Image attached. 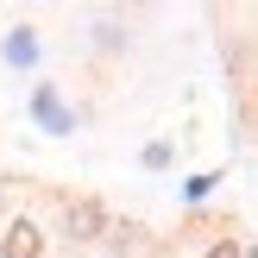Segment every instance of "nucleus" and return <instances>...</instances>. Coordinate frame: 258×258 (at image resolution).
Listing matches in <instances>:
<instances>
[{"label": "nucleus", "instance_id": "2", "mask_svg": "<svg viewBox=\"0 0 258 258\" xmlns=\"http://www.w3.org/2000/svg\"><path fill=\"white\" fill-rule=\"evenodd\" d=\"M0 252H7V258H38V252H44V239H38V227H32V221H13Z\"/></svg>", "mask_w": 258, "mask_h": 258}, {"label": "nucleus", "instance_id": "1", "mask_svg": "<svg viewBox=\"0 0 258 258\" xmlns=\"http://www.w3.org/2000/svg\"><path fill=\"white\" fill-rule=\"evenodd\" d=\"M101 227H107V214H101V202H70V233L76 239H101Z\"/></svg>", "mask_w": 258, "mask_h": 258}, {"label": "nucleus", "instance_id": "3", "mask_svg": "<svg viewBox=\"0 0 258 258\" xmlns=\"http://www.w3.org/2000/svg\"><path fill=\"white\" fill-rule=\"evenodd\" d=\"M208 258H239V246H233V239H221V246H214Z\"/></svg>", "mask_w": 258, "mask_h": 258}]
</instances>
